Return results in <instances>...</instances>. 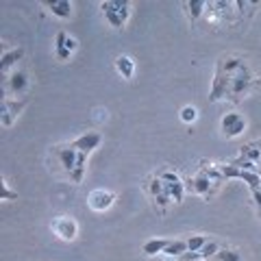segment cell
I'll list each match as a JSON object with an SVG mask.
<instances>
[{"instance_id":"1","label":"cell","mask_w":261,"mask_h":261,"mask_svg":"<svg viewBox=\"0 0 261 261\" xmlns=\"http://www.w3.org/2000/svg\"><path fill=\"white\" fill-rule=\"evenodd\" d=\"M255 87V76L246 63L238 70V74L233 76V83H231V92H228V100L231 102H240L242 98H246L248 92Z\"/></svg>"},{"instance_id":"2","label":"cell","mask_w":261,"mask_h":261,"mask_svg":"<svg viewBox=\"0 0 261 261\" xmlns=\"http://www.w3.org/2000/svg\"><path fill=\"white\" fill-rule=\"evenodd\" d=\"M159 178L163 181V190H166V194L172 198L174 202H183V196H185V183L181 181V176H178L176 172H172V170H166V172H161Z\"/></svg>"},{"instance_id":"3","label":"cell","mask_w":261,"mask_h":261,"mask_svg":"<svg viewBox=\"0 0 261 261\" xmlns=\"http://www.w3.org/2000/svg\"><path fill=\"white\" fill-rule=\"evenodd\" d=\"M24 107H27V100H18V98L5 96L3 102H0V122H3V126H11Z\"/></svg>"},{"instance_id":"4","label":"cell","mask_w":261,"mask_h":261,"mask_svg":"<svg viewBox=\"0 0 261 261\" xmlns=\"http://www.w3.org/2000/svg\"><path fill=\"white\" fill-rule=\"evenodd\" d=\"M53 233L57 235V238H61L63 242H72V240H76L79 224L74 222V218L59 216V218L53 220Z\"/></svg>"},{"instance_id":"5","label":"cell","mask_w":261,"mask_h":261,"mask_svg":"<svg viewBox=\"0 0 261 261\" xmlns=\"http://www.w3.org/2000/svg\"><path fill=\"white\" fill-rule=\"evenodd\" d=\"M113 202H116V194L109 190H94L87 196V205L94 211H107Z\"/></svg>"},{"instance_id":"6","label":"cell","mask_w":261,"mask_h":261,"mask_svg":"<svg viewBox=\"0 0 261 261\" xmlns=\"http://www.w3.org/2000/svg\"><path fill=\"white\" fill-rule=\"evenodd\" d=\"M185 190L192 192V194H198V196H205V198H209V196L214 194L216 187H214V183H211L209 178L198 170V174H196L194 178H187V181H185Z\"/></svg>"},{"instance_id":"7","label":"cell","mask_w":261,"mask_h":261,"mask_svg":"<svg viewBox=\"0 0 261 261\" xmlns=\"http://www.w3.org/2000/svg\"><path fill=\"white\" fill-rule=\"evenodd\" d=\"M100 142H102V135L98 133V130H87V133H83V135H79L74 142H72L70 146L72 148H76L79 152H85V154H89L94 148H98L100 146Z\"/></svg>"},{"instance_id":"8","label":"cell","mask_w":261,"mask_h":261,"mask_svg":"<svg viewBox=\"0 0 261 261\" xmlns=\"http://www.w3.org/2000/svg\"><path fill=\"white\" fill-rule=\"evenodd\" d=\"M5 87H7V92H9L13 98L27 94V89H29V76H27V72H22V70L13 72V74L7 79Z\"/></svg>"},{"instance_id":"9","label":"cell","mask_w":261,"mask_h":261,"mask_svg":"<svg viewBox=\"0 0 261 261\" xmlns=\"http://www.w3.org/2000/svg\"><path fill=\"white\" fill-rule=\"evenodd\" d=\"M44 7H48L55 18H61V20H68L72 15V3L70 0H46Z\"/></svg>"},{"instance_id":"10","label":"cell","mask_w":261,"mask_h":261,"mask_svg":"<svg viewBox=\"0 0 261 261\" xmlns=\"http://www.w3.org/2000/svg\"><path fill=\"white\" fill-rule=\"evenodd\" d=\"M57 157H59L63 170L70 174L72 170H74L76 161H79V150L72 148V146H65V148H57Z\"/></svg>"},{"instance_id":"11","label":"cell","mask_w":261,"mask_h":261,"mask_svg":"<svg viewBox=\"0 0 261 261\" xmlns=\"http://www.w3.org/2000/svg\"><path fill=\"white\" fill-rule=\"evenodd\" d=\"M22 57H24L22 48H11V50H5L3 53V59H0V72L7 76V74H9V70L22 59Z\"/></svg>"},{"instance_id":"12","label":"cell","mask_w":261,"mask_h":261,"mask_svg":"<svg viewBox=\"0 0 261 261\" xmlns=\"http://www.w3.org/2000/svg\"><path fill=\"white\" fill-rule=\"evenodd\" d=\"M116 70L120 72L122 79H133V74H135V61L130 59L128 55H120L116 59Z\"/></svg>"},{"instance_id":"13","label":"cell","mask_w":261,"mask_h":261,"mask_svg":"<svg viewBox=\"0 0 261 261\" xmlns=\"http://www.w3.org/2000/svg\"><path fill=\"white\" fill-rule=\"evenodd\" d=\"M240 157L246 159V161H252V163H261V142H250L246 146H242L240 150Z\"/></svg>"},{"instance_id":"14","label":"cell","mask_w":261,"mask_h":261,"mask_svg":"<svg viewBox=\"0 0 261 261\" xmlns=\"http://www.w3.org/2000/svg\"><path fill=\"white\" fill-rule=\"evenodd\" d=\"M168 244H170V240H163V238H159V240H148L142 246V250L146 252L148 257H154V255H163V250L168 248Z\"/></svg>"},{"instance_id":"15","label":"cell","mask_w":261,"mask_h":261,"mask_svg":"<svg viewBox=\"0 0 261 261\" xmlns=\"http://www.w3.org/2000/svg\"><path fill=\"white\" fill-rule=\"evenodd\" d=\"M185 252H190V248H187V240H170L168 248L163 250V255H168V257H178V259H181Z\"/></svg>"},{"instance_id":"16","label":"cell","mask_w":261,"mask_h":261,"mask_svg":"<svg viewBox=\"0 0 261 261\" xmlns=\"http://www.w3.org/2000/svg\"><path fill=\"white\" fill-rule=\"evenodd\" d=\"M100 7H102L105 20H107V22L111 24V27H113V29H122V27H124V24H126L124 20H122V18H120V13H118V11H113V9H111L109 0H105V3H102Z\"/></svg>"},{"instance_id":"17","label":"cell","mask_w":261,"mask_h":261,"mask_svg":"<svg viewBox=\"0 0 261 261\" xmlns=\"http://www.w3.org/2000/svg\"><path fill=\"white\" fill-rule=\"evenodd\" d=\"M85 168H87V154H85V152H79V161H76L74 170L70 172V181H72V183H83Z\"/></svg>"},{"instance_id":"18","label":"cell","mask_w":261,"mask_h":261,"mask_svg":"<svg viewBox=\"0 0 261 261\" xmlns=\"http://www.w3.org/2000/svg\"><path fill=\"white\" fill-rule=\"evenodd\" d=\"M144 190L148 192V196L154 200V198H159V196H163L166 194V190H163V181L159 176H152V178H148V181L144 183Z\"/></svg>"},{"instance_id":"19","label":"cell","mask_w":261,"mask_h":261,"mask_svg":"<svg viewBox=\"0 0 261 261\" xmlns=\"http://www.w3.org/2000/svg\"><path fill=\"white\" fill-rule=\"evenodd\" d=\"M209 3H205V0H190V3H185V9H187V15H190V20H198L202 13H205Z\"/></svg>"},{"instance_id":"20","label":"cell","mask_w":261,"mask_h":261,"mask_svg":"<svg viewBox=\"0 0 261 261\" xmlns=\"http://www.w3.org/2000/svg\"><path fill=\"white\" fill-rule=\"evenodd\" d=\"M240 120H242V116H240L238 111H231V113H226V116H224L222 120H220V130H222V133L226 135L228 130H231L235 124H238Z\"/></svg>"},{"instance_id":"21","label":"cell","mask_w":261,"mask_h":261,"mask_svg":"<svg viewBox=\"0 0 261 261\" xmlns=\"http://www.w3.org/2000/svg\"><path fill=\"white\" fill-rule=\"evenodd\" d=\"M109 5H111L113 11L120 13V18L124 22L128 20V13H130V3H128V0H109Z\"/></svg>"},{"instance_id":"22","label":"cell","mask_w":261,"mask_h":261,"mask_svg":"<svg viewBox=\"0 0 261 261\" xmlns=\"http://www.w3.org/2000/svg\"><path fill=\"white\" fill-rule=\"evenodd\" d=\"M207 242H209L207 235H190L187 238V248H190V252H200Z\"/></svg>"},{"instance_id":"23","label":"cell","mask_w":261,"mask_h":261,"mask_svg":"<svg viewBox=\"0 0 261 261\" xmlns=\"http://www.w3.org/2000/svg\"><path fill=\"white\" fill-rule=\"evenodd\" d=\"M214 259L216 261H242V252L235 248H220V252Z\"/></svg>"},{"instance_id":"24","label":"cell","mask_w":261,"mask_h":261,"mask_svg":"<svg viewBox=\"0 0 261 261\" xmlns=\"http://www.w3.org/2000/svg\"><path fill=\"white\" fill-rule=\"evenodd\" d=\"M218 252H220V244H218L216 240H209L205 246H202L200 257H202V261H207V259H211V257H216Z\"/></svg>"},{"instance_id":"25","label":"cell","mask_w":261,"mask_h":261,"mask_svg":"<svg viewBox=\"0 0 261 261\" xmlns=\"http://www.w3.org/2000/svg\"><path fill=\"white\" fill-rule=\"evenodd\" d=\"M196 118H198V109L192 107V105H187V107L181 109V120L185 124H192V122H196Z\"/></svg>"},{"instance_id":"26","label":"cell","mask_w":261,"mask_h":261,"mask_svg":"<svg viewBox=\"0 0 261 261\" xmlns=\"http://www.w3.org/2000/svg\"><path fill=\"white\" fill-rule=\"evenodd\" d=\"M0 187H3V194H0V200H15V198H18V192H11V190H9V183H7L5 178H3V181H0Z\"/></svg>"},{"instance_id":"27","label":"cell","mask_w":261,"mask_h":261,"mask_svg":"<svg viewBox=\"0 0 261 261\" xmlns=\"http://www.w3.org/2000/svg\"><path fill=\"white\" fill-rule=\"evenodd\" d=\"M244 128H246V120L242 118V120L238 122V124H235L231 130H228V133H226L224 137H238V135H242V133H244Z\"/></svg>"},{"instance_id":"28","label":"cell","mask_w":261,"mask_h":261,"mask_svg":"<svg viewBox=\"0 0 261 261\" xmlns=\"http://www.w3.org/2000/svg\"><path fill=\"white\" fill-rule=\"evenodd\" d=\"M76 46H79V42H76V39L68 35V42H65V48H68L70 53H74V50H76Z\"/></svg>"},{"instance_id":"29","label":"cell","mask_w":261,"mask_h":261,"mask_svg":"<svg viewBox=\"0 0 261 261\" xmlns=\"http://www.w3.org/2000/svg\"><path fill=\"white\" fill-rule=\"evenodd\" d=\"M252 198H255V205H257L259 214H261V190H255V192H252Z\"/></svg>"}]
</instances>
